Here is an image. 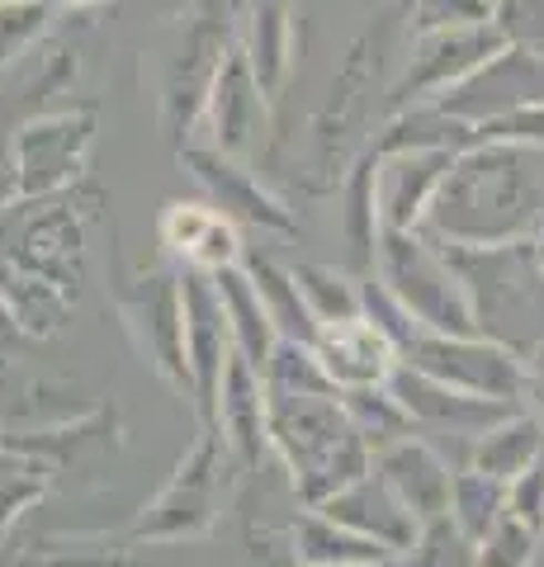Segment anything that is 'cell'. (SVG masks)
Masks as SVG:
<instances>
[{
	"label": "cell",
	"mask_w": 544,
	"mask_h": 567,
	"mask_svg": "<svg viewBox=\"0 0 544 567\" xmlns=\"http://www.w3.org/2000/svg\"><path fill=\"white\" fill-rule=\"evenodd\" d=\"M270 398V445L285 454V464L294 468V487L304 502L322 506L331 502L360 468L356 431L341 416V406H331L318 393H275Z\"/></svg>",
	"instance_id": "cell-1"
},
{
	"label": "cell",
	"mask_w": 544,
	"mask_h": 567,
	"mask_svg": "<svg viewBox=\"0 0 544 567\" xmlns=\"http://www.w3.org/2000/svg\"><path fill=\"white\" fill-rule=\"evenodd\" d=\"M181 303H185V354H189V383L199 393V412L204 421H218V398H223V379L227 364L237 354L233 327H227L223 298L214 275L189 270L181 279Z\"/></svg>",
	"instance_id": "cell-2"
},
{
	"label": "cell",
	"mask_w": 544,
	"mask_h": 567,
	"mask_svg": "<svg viewBox=\"0 0 544 567\" xmlns=\"http://www.w3.org/2000/svg\"><path fill=\"white\" fill-rule=\"evenodd\" d=\"M85 147H91V118H43L29 123L20 137V156H14V171H20V189L24 194H48L66 185L81 166Z\"/></svg>",
	"instance_id": "cell-3"
},
{
	"label": "cell",
	"mask_w": 544,
	"mask_h": 567,
	"mask_svg": "<svg viewBox=\"0 0 544 567\" xmlns=\"http://www.w3.org/2000/svg\"><path fill=\"white\" fill-rule=\"evenodd\" d=\"M218 425H223L227 445L247 458V464H256L270 440V398H266V379H260L242 354H233V364H227L223 398H218Z\"/></svg>",
	"instance_id": "cell-4"
},
{
	"label": "cell",
	"mask_w": 544,
	"mask_h": 567,
	"mask_svg": "<svg viewBox=\"0 0 544 567\" xmlns=\"http://www.w3.org/2000/svg\"><path fill=\"white\" fill-rule=\"evenodd\" d=\"M318 360L331 374V383L346 388V393H350V388H374L383 379V369H389V341H383L379 327L350 317V322L322 327Z\"/></svg>",
	"instance_id": "cell-5"
},
{
	"label": "cell",
	"mask_w": 544,
	"mask_h": 567,
	"mask_svg": "<svg viewBox=\"0 0 544 567\" xmlns=\"http://www.w3.org/2000/svg\"><path fill=\"white\" fill-rule=\"evenodd\" d=\"M189 166L199 181L214 189V199L223 204V218H247L256 227H289V213L279 208L260 185H252V175L242 171L233 156L218 147H189Z\"/></svg>",
	"instance_id": "cell-6"
},
{
	"label": "cell",
	"mask_w": 544,
	"mask_h": 567,
	"mask_svg": "<svg viewBox=\"0 0 544 567\" xmlns=\"http://www.w3.org/2000/svg\"><path fill=\"white\" fill-rule=\"evenodd\" d=\"M214 284H218L227 327H233L237 354L256 369V374H266V364H270V354H275L279 331H275V322H270L266 303H260L256 284H252V275H247V265H227V270L214 275Z\"/></svg>",
	"instance_id": "cell-7"
},
{
	"label": "cell",
	"mask_w": 544,
	"mask_h": 567,
	"mask_svg": "<svg viewBox=\"0 0 544 567\" xmlns=\"http://www.w3.org/2000/svg\"><path fill=\"white\" fill-rule=\"evenodd\" d=\"M214 450H218V440L214 431H208L199 440V450L195 458H189V468L175 477V487L156 502L152 516L137 525V535H195V529L208 525V492H214Z\"/></svg>",
	"instance_id": "cell-8"
},
{
	"label": "cell",
	"mask_w": 544,
	"mask_h": 567,
	"mask_svg": "<svg viewBox=\"0 0 544 567\" xmlns=\"http://www.w3.org/2000/svg\"><path fill=\"white\" fill-rule=\"evenodd\" d=\"M242 265H247V275H252V284H256L260 303H266V312H270V322H275V331H279V341L318 346L322 327H318V317L308 312L304 293H298L294 270H279L270 256H247Z\"/></svg>",
	"instance_id": "cell-9"
},
{
	"label": "cell",
	"mask_w": 544,
	"mask_h": 567,
	"mask_svg": "<svg viewBox=\"0 0 544 567\" xmlns=\"http://www.w3.org/2000/svg\"><path fill=\"white\" fill-rule=\"evenodd\" d=\"M260 379L275 393H318V398L337 393V383H331V374L318 360V346H304V341H275V354Z\"/></svg>",
	"instance_id": "cell-10"
},
{
	"label": "cell",
	"mask_w": 544,
	"mask_h": 567,
	"mask_svg": "<svg viewBox=\"0 0 544 567\" xmlns=\"http://www.w3.org/2000/svg\"><path fill=\"white\" fill-rule=\"evenodd\" d=\"M298 554L318 567H346L350 558H374L379 544H370L360 529H346L318 511V516H308L298 525Z\"/></svg>",
	"instance_id": "cell-11"
},
{
	"label": "cell",
	"mask_w": 544,
	"mask_h": 567,
	"mask_svg": "<svg viewBox=\"0 0 544 567\" xmlns=\"http://www.w3.org/2000/svg\"><path fill=\"white\" fill-rule=\"evenodd\" d=\"M285 52H289V24H285V10L275 6V0H266L256 14H252V52L247 62L256 71L260 91H275L279 76H285Z\"/></svg>",
	"instance_id": "cell-12"
},
{
	"label": "cell",
	"mask_w": 544,
	"mask_h": 567,
	"mask_svg": "<svg viewBox=\"0 0 544 567\" xmlns=\"http://www.w3.org/2000/svg\"><path fill=\"white\" fill-rule=\"evenodd\" d=\"M294 279H298V293H304L308 312L318 317V327L350 322V317H356V293H350V289H346V279H337L331 270L304 265V270H294Z\"/></svg>",
	"instance_id": "cell-13"
},
{
	"label": "cell",
	"mask_w": 544,
	"mask_h": 567,
	"mask_svg": "<svg viewBox=\"0 0 544 567\" xmlns=\"http://www.w3.org/2000/svg\"><path fill=\"white\" fill-rule=\"evenodd\" d=\"M43 14H48L43 0H0V62L20 58V48L39 33Z\"/></svg>",
	"instance_id": "cell-14"
},
{
	"label": "cell",
	"mask_w": 544,
	"mask_h": 567,
	"mask_svg": "<svg viewBox=\"0 0 544 567\" xmlns=\"http://www.w3.org/2000/svg\"><path fill=\"white\" fill-rule=\"evenodd\" d=\"M43 6H95V0H43Z\"/></svg>",
	"instance_id": "cell-15"
}]
</instances>
